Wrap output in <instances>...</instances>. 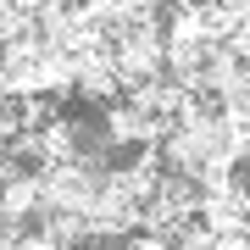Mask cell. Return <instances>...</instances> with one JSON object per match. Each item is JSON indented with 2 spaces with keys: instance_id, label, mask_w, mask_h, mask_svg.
Masks as SVG:
<instances>
[{
  "instance_id": "obj_2",
  "label": "cell",
  "mask_w": 250,
  "mask_h": 250,
  "mask_svg": "<svg viewBox=\"0 0 250 250\" xmlns=\"http://www.w3.org/2000/svg\"><path fill=\"white\" fill-rule=\"evenodd\" d=\"M11 250H62V245H50V239H39V233H22Z\"/></svg>"
},
{
  "instance_id": "obj_1",
  "label": "cell",
  "mask_w": 250,
  "mask_h": 250,
  "mask_svg": "<svg viewBox=\"0 0 250 250\" xmlns=\"http://www.w3.org/2000/svg\"><path fill=\"white\" fill-rule=\"evenodd\" d=\"M106 139L111 145H161L167 123H156L150 111H139L134 100H111L106 106Z\"/></svg>"
}]
</instances>
